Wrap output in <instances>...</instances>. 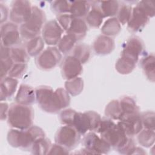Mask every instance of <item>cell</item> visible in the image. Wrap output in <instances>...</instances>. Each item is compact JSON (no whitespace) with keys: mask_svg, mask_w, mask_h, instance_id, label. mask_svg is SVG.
I'll list each match as a JSON object with an SVG mask.
<instances>
[{"mask_svg":"<svg viewBox=\"0 0 155 155\" xmlns=\"http://www.w3.org/2000/svg\"><path fill=\"white\" fill-rule=\"evenodd\" d=\"M144 51L145 47L142 41L137 36H133L128 39L124 44L121 52V57L136 63Z\"/></svg>","mask_w":155,"mask_h":155,"instance_id":"7c38bea8","label":"cell"},{"mask_svg":"<svg viewBox=\"0 0 155 155\" xmlns=\"http://www.w3.org/2000/svg\"><path fill=\"white\" fill-rule=\"evenodd\" d=\"M96 132L100 134L111 147L116 148L119 153L131 154L136 147L131 137L126 135L117 124L111 119H101Z\"/></svg>","mask_w":155,"mask_h":155,"instance_id":"6da1fadb","label":"cell"},{"mask_svg":"<svg viewBox=\"0 0 155 155\" xmlns=\"http://www.w3.org/2000/svg\"><path fill=\"white\" fill-rule=\"evenodd\" d=\"M51 145L50 140L44 137L36 140L33 143L30 150L34 154H47Z\"/></svg>","mask_w":155,"mask_h":155,"instance_id":"f1b7e54d","label":"cell"},{"mask_svg":"<svg viewBox=\"0 0 155 155\" xmlns=\"http://www.w3.org/2000/svg\"><path fill=\"white\" fill-rule=\"evenodd\" d=\"M18 84V81L16 79L10 76H6L1 79V102L11 97L14 94L16 90Z\"/></svg>","mask_w":155,"mask_h":155,"instance_id":"ac0fdd59","label":"cell"},{"mask_svg":"<svg viewBox=\"0 0 155 155\" xmlns=\"http://www.w3.org/2000/svg\"><path fill=\"white\" fill-rule=\"evenodd\" d=\"M138 6L150 18L154 16V5L152 1H142L137 4Z\"/></svg>","mask_w":155,"mask_h":155,"instance_id":"b9f144b4","label":"cell"},{"mask_svg":"<svg viewBox=\"0 0 155 155\" xmlns=\"http://www.w3.org/2000/svg\"><path fill=\"white\" fill-rule=\"evenodd\" d=\"M101 120V116L94 111L84 113L76 111L71 126L74 127L81 134H85L88 131L96 132Z\"/></svg>","mask_w":155,"mask_h":155,"instance_id":"8992f818","label":"cell"},{"mask_svg":"<svg viewBox=\"0 0 155 155\" xmlns=\"http://www.w3.org/2000/svg\"><path fill=\"white\" fill-rule=\"evenodd\" d=\"M35 91L38 105L45 112L55 113L70 104L69 93L62 88L53 90L50 87L42 85Z\"/></svg>","mask_w":155,"mask_h":155,"instance_id":"7a4b0ae2","label":"cell"},{"mask_svg":"<svg viewBox=\"0 0 155 155\" xmlns=\"http://www.w3.org/2000/svg\"><path fill=\"white\" fill-rule=\"evenodd\" d=\"M120 129L128 136L137 134L142 129V123L139 113L122 117L117 123Z\"/></svg>","mask_w":155,"mask_h":155,"instance_id":"5bb4252c","label":"cell"},{"mask_svg":"<svg viewBox=\"0 0 155 155\" xmlns=\"http://www.w3.org/2000/svg\"><path fill=\"white\" fill-rule=\"evenodd\" d=\"M33 110L30 105L12 104L9 108L7 120L13 128L27 130L32 126Z\"/></svg>","mask_w":155,"mask_h":155,"instance_id":"277c9868","label":"cell"},{"mask_svg":"<svg viewBox=\"0 0 155 155\" xmlns=\"http://www.w3.org/2000/svg\"><path fill=\"white\" fill-rule=\"evenodd\" d=\"M20 31L18 25L13 22L2 24L1 26V42L2 45L11 48L20 42Z\"/></svg>","mask_w":155,"mask_h":155,"instance_id":"8fae6325","label":"cell"},{"mask_svg":"<svg viewBox=\"0 0 155 155\" xmlns=\"http://www.w3.org/2000/svg\"><path fill=\"white\" fill-rule=\"evenodd\" d=\"M150 18L138 7L132 9L131 15L128 22V28L131 32L141 31L149 22Z\"/></svg>","mask_w":155,"mask_h":155,"instance_id":"2e32d148","label":"cell"},{"mask_svg":"<svg viewBox=\"0 0 155 155\" xmlns=\"http://www.w3.org/2000/svg\"><path fill=\"white\" fill-rule=\"evenodd\" d=\"M63 32L64 30L56 20H50L42 28V39L47 45H54L58 44Z\"/></svg>","mask_w":155,"mask_h":155,"instance_id":"4fadbf2b","label":"cell"},{"mask_svg":"<svg viewBox=\"0 0 155 155\" xmlns=\"http://www.w3.org/2000/svg\"><path fill=\"white\" fill-rule=\"evenodd\" d=\"M10 48L1 45V79L6 77L14 64V62L10 57Z\"/></svg>","mask_w":155,"mask_h":155,"instance_id":"44dd1931","label":"cell"},{"mask_svg":"<svg viewBox=\"0 0 155 155\" xmlns=\"http://www.w3.org/2000/svg\"><path fill=\"white\" fill-rule=\"evenodd\" d=\"M73 16L70 13L61 14L57 16V21L64 30L67 31L71 24Z\"/></svg>","mask_w":155,"mask_h":155,"instance_id":"7bdbcfd3","label":"cell"},{"mask_svg":"<svg viewBox=\"0 0 155 155\" xmlns=\"http://www.w3.org/2000/svg\"><path fill=\"white\" fill-rule=\"evenodd\" d=\"M119 101L122 113L120 119L127 116L139 113V107L132 97L130 96H124L119 100Z\"/></svg>","mask_w":155,"mask_h":155,"instance_id":"603a6c76","label":"cell"},{"mask_svg":"<svg viewBox=\"0 0 155 155\" xmlns=\"http://www.w3.org/2000/svg\"><path fill=\"white\" fill-rule=\"evenodd\" d=\"M68 150L63 146L55 143L51 145L48 154H68Z\"/></svg>","mask_w":155,"mask_h":155,"instance_id":"ee69618b","label":"cell"},{"mask_svg":"<svg viewBox=\"0 0 155 155\" xmlns=\"http://www.w3.org/2000/svg\"><path fill=\"white\" fill-rule=\"evenodd\" d=\"M88 27L86 22L82 18L73 17L67 33L73 35L77 41L81 40L85 37L87 31Z\"/></svg>","mask_w":155,"mask_h":155,"instance_id":"ffe728a7","label":"cell"},{"mask_svg":"<svg viewBox=\"0 0 155 155\" xmlns=\"http://www.w3.org/2000/svg\"><path fill=\"white\" fill-rule=\"evenodd\" d=\"M66 91L72 96H76L81 93L84 88L83 79L79 77L67 80L65 83Z\"/></svg>","mask_w":155,"mask_h":155,"instance_id":"d6a6232c","label":"cell"},{"mask_svg":"<svg viewBox=\"0 0 155 155\" xmlns=\"http://www.w3.org/2000/svg\"><path fill=\"white\" fill-rule=\"evenodd\" d=\"M141 67L147 78L151 82H154L155 61L153 54L147 55L141 60Z\"/></svg>","mask_w":155,"mask_h":155,"instance_id":"d4e9b609","label":"cell"},{"mask_svg":"<svg viewBox=\"0 0 155 155\" xmlns=\"http://www.w3.org/2000/svg\"><path fill=\"white\" fill-rule=\"evenodd\" d=\"M1 5V24L3 23V22L5 21L8 15V10L7 7L5 5V4H3L2 2L0 3Z\"/></svg>","mask_w":155,"mask_h":155,"instance_id":"bcb514c9","label":"cell"},{"mask_svg":"<svg viewBox=\"0 0 155 155\" xmlns=\"http://www.w3.org/2000/svg\"><path fill=\"white\" fill-rule=\"evenodd\" d=\"M135 62L124 57L119 58L116 62V70L120 74H127L131 73L136 66Z\"/></svg>","mask_w":155,"mask_h":155,"instance_id":"d590c367","label":"cell"},{"mask_svg":"<svg viewBox=\"0 0 155 155\" xmlns=\"http://www.w3.org/2000/svg\"><path fill=\"white\" fill-rule=\"evenodd\" d=\"M93 47L95 53L97 54H108L114 50V41L111 37L101 35L95 39Z\"/></svg>","mask_w":155,"mask_h":155,"instance_id":"e0dca14e","label":"cell"},{"mask_svg":"<svg viewBox=\"0 0 155 155\" xmlns=\"http://www.w3.org/2000/svg\"><path fill=\"white\" fill-rule=\"evenodd\" d=\"M97 4L91 5V8L85 16V22L93 28H99L103 21L104 16L99 7L98 2Z\"/></svg>","mask_w":155,"mask_h":155,"instance_id":"7402d4cb","label":"cell"},{"mask_svg":"<svg viewBox=\"0 0 155 155\" xmlns=\"http://www.w3.org/2000/svg\"><path fill=\"white\" fill-rule=\"evenodd\" d=\"M98 5L104 18L113 16L117 15L120 5L119 2L117 1H99Z\"/></svg>","mask_w":155,"mask_h":155,"instance_id":"484cf974","label":"cell"},{"mask_svg":"<svg viewBox=\"0 0 155 155\" xmlns=\"http://www.w3.org/2000/svg\"><path fill=\"white\" fill-rule=\"evenodd\" d=\"M76 112V111L71 108H68L62 111L59 114V119L61 123L66 125L71 126Z\"/></svg>","mask_w":155,"mask_h":155,"instance_id":"60d3db41","label":"cell"},{"mask_svg":"<svg viewBox=\"0 0 155 155\" xmlns=\"http://www.w3.org/2000/svg\"><path fill=\"white\" fill-rule=\"evenodd\" d=\"M83 142L85 148L91 154H107L111 149V146L94 131L87 133Z\"/></svg>","mask_w":155,"mask_h":155,"instance_id":"30bf717a","label":"cell"},{"mask_svg":"<svg viewBox=\"0 0 155 155\" xmlns=\"http://www.w3.org/2000/svg\"><path fill=\"white\" fill-rule=\"evenodd\" d=\"M71 55L77 58L83 64L89 59L90 49L88 45L85 44H79L73 47Z\"/></svg>","mask_w":155,"mask_h":155,"instance_id":"4dcf8cb0","label":"cell"},{"mask_svg":"<svg viewBox=\"0 0 155 155\" xmlns=\"http://www.w3.org/2000/svg\"><path fill=\"white\" fill-rule=\"evenodd\" d=\"M105 116L111 119L119 120L122 113L119 104V100H113L110 101L105 108Z\"/></svg>","mask_w":155,"mask_h":155,"instance_id":"f546056e","label":"cell"},{"mask_svg":"<svg viewBox=\"0 0 155 155\" xmlns=\"http://www.w3.org/2000/svg\"><path fill=\"white\" fill-rule=\"evenodd\" d=\"M45 133L38 126H31L27 130L13 128L7 134V141L13 147L22 150H30L33 143L41 138L44 137Z\"/></svg>","mask_w":155,"mask_h":155,"instance_id":"3957f363","label":"cell"},{"mask_svg":"<svg viewBox=\"0 0 155 155\" xmlns=\"http://www.w3.org/2000/svg\"><path fill=\"white\" fill-rule=\"evenodd\" d=\"M45 20L44 12L38 7H32V12L29 19L21 25L19 31L21 36L26 40H30L38 36L42 30Z\"/></svg>","mask_w":155,"mask_h":155,"instance_id":"5b68a950","label":"cell"},{"mask_svg":"<svg viewBox=\"0 0 155 155\" xmlns=\"http://www.w3.org/2000/svg\"><path fill=\"white\" fill-rule=\"evenodd\" d=\"M91 7V4L89 1H72L70 14L74 18H81L86 16Z\"/></svg>","mask_w":155,"mask_h":155,"instance_id":"cb8c5ba5","label":"cell"},{"mask_svg":"<svg viewBox=\"0 0 155 155\" xmlns=\"http://www.w3.org/2000/svg\"><path fill=\"white\" fill-rule=\"evenodd\" d=\"M31 3L28 1L18 0L12 2L10 19L15 24H22L30 17L32 12Z\"/></svg>","mask_w":155,"mask_h":155,"instance_id":"9c48e42d","label":"cell"},{"mask_svg":"<svg viewBox=\"0 0 155 155\" xmlns=\"http://www.w3.org/2000/svg\"><path fill=\"white\" fill-rule=\"evenodd\" d=\"M35 99V91L31 87L25 84L20 85L15 98L16 103L30 105L34 103Z\"/></svg>","mask_w":155,"mask_h":155,"instance_id":"d6986e66","label":"cell"},{"mask_svg":"<svg viewBox=\"0 0 155 155\" xmlns=\"http://www.w3.org/2000/svg\"><path fill=\"white\" fill-rule=\"evenodd\" d=\"M155 140L154 130L148 129H142L137 134V140L140 145L145 147H150L154 143Z\"/></svg>","mask_w":155,"mask_h":155,"instance_id":"e575fe53","label":"cell"},{"mask_svg":"<svg viewBox=\"0 0 155 155\" xmlns=\"http://www.w3.org/2000/svg\"><path fill=\"white\" fill-rule=\"evenodd\" d=\"M44 47V41L42 38L38 36L28 41L26 45V50L30 56H38Z\"/></svg>","mask_w":155,"mask_h":155,"instance_id":"4316f807","label":"cell"},{"mask_svg":"<svg viewBox=\"0 0 155 155\" xmlns=\"http://www.w3.org/2000/svg\"><path fill=\"white\" fill-rule=\"evenodd\" d=\"M132 8L131 7L127 4H122L119 5V8L117 12V19L120 24L124 25L127 24L130 20L131 15Z\"/></svg>","mask_w":155,"mask_h":155,"instance_id":"8d00e7d4","label":"cell"},{"mask_svg":"<svg viewBox=\"0 0 155 155\" xmlns=\"http://www.w3.org/2000/svg\"><path fill=\"white\" fill-rule=\"evenodd\" d=\"M9 107L7 103L1 102V120H3L7 118Z\"/></svg>","mask_w":155,"mask_h":155,"instance_id":"f6af8a7d","label":"cell"},{"mask_svg":"<svg viewBox=\"0 0 155 155\" xmlns=\"http://www.w3.org/2000/svg\"><path fill=\"white\" fill-rule=\"evenodd\" d=\"M27 68V64L24 63H14L12 68L10 70L8 75L13 78H21Z\"/></svg>","mask_w":155,"mask_h":155,"instance_id":"ab89813d","label":"cell"},{"mask_svg":"<svg viewBox=\"0 0 155 155\" xmlns=\"http://www.w3.org/2000/svg\"><path fill=\"white\" fill-rule=\"evenodd\" d=\"M62 55L58 48L50 47L43 50L36 58L37 66L44 70H50L54 68L60 62Z\"/></svg>","mask_w":155,"mask_h":155,"instance_id":"ba28073f","label":"cell"},{"mask_svg":"<svg viewBox=\"0 0 155 155\" xmlns=\"http://www.w3.org/2000/svg\"><path fill=\"white\" fill-rule=\"evenodd\" d=\"M140 118L143 128L154 130V113L153 111H146L142 113Z\"/></svg>","mask_w":155,"mask_h":155,"instance_id":"f35d334b","label":"cell"},{"mask_svg":"<svg viewBox=\"0 0 155 155\" xmlns=\"http://www.w3.org/2000/svg\"><path fill=\"white\" fill-rule=\"evenodd\" d=\"M82 70V64L71 54L66 56L62 62L61 73L64 78L67 80L78 77Z\"/></svg>","mask_w":155,"mask_h":155,"instance_id":"9a60e30c","label":"cell"},{"mask_svg":"<svg viewBox=\"0 0 155 155\" xmlns=\"http://www.w3.org/2000/svg\"><path fill=\"white\" fill-rule=\"evenodd\" d=\"M120 30V24L116 18H111L107 19L101 28V31L103 35L110 37L117 35Z\"/></svg>","mask_w":155,"mask_h":155,"instance_id":"83f0119b","label":"cell"},{"mask_svg":"<svg viewBox=\"0 0 155 155\" xmlns=\"http://www.w3.org/2000/svg\"><path fill=\"white\" fill-rule=\"evenodd\" d=\"M72 1H54L52 2L51 8L58 15L70 13Z\"/></svg>","mask_w":155,"mask_h":155,"instance_id":"74e56055","label":"cell"},{"mask_svg":"<svg viewBox=\"0 0 155 155\" xmlns=\"http://www.w3.org/2000/svg\"><path fill=\"white\" fill-rule=\"evenodd\" d=\"M81 140V134L74 127L70 125L60 127L54 136L55 143L59 144L68 150L75 148Z\"/></svg>","mask_w":155,"mask_h":155,"instance_id":"52a82bcc","label":"cell"},{"mask_svg":"<svg viewBox=\"0 0 155 155\" xmlns=\"http://www.w3.org/2000/svg\"><path fill=\"white\" fill-rule=\"evenodd\" d=\"M77 41V39L73 35L66 33L58 43V49L61 53L64 54L67 53L73 48Z\"/></svg>","mask_w":155,"mask_h":155,"instance_id":"836d02e7","label":"cell"},{"mask_svg":"<svg viewBox=\"0 0 155 155\" xmlns=\"http://www.w3.org/2000/svg\"><path fill=\"white\" fill-rule=\"evenodd\" d=\"M10 54L14 63L27 64L29 61V55L25 48L15 46L10 49Z\"/></svg>","mask_w":155,"mask_h":155,"instance_id":"1f68e13d","label":"cell"}]
</instances>
